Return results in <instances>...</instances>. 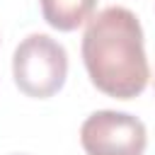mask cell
<instances>
[{
    "instance_id": "6da1fadb",
    "label": "cell",
    "mask_w": 155,
    "mask_h": 155,
    "mask_svg": "<svg viewBox=\"0 0 155 155\" xmlns=\"http://www.w3.org/2000/svg\"><path fill=\"white\" fill-rule=\"evenodd\" d=\"M82 63L99 92L114 99L138 97L150 78L138 17L119 5L92 17L82 36Z\"/></svg>"
},
{
    "instance_id": "7a4b0ae2",
    "label": "cell",
    "mask_w": 155,
    "mask_h": 155,
    "mask_svg": "<svg viewBox=\"0 0 155 155\" xmlns=\"http://www.w3.org/2000/svg\"><path fill=\"white\" fill-rule=\"evenodd\" d=\"M12 75L15 85L27 97L34 99L53 97L65 85L68 53L56 39L46 34H29L15 48Z\"/></svg>"
},
{
    "instance_id": "3957f363",
    "label": "cell",
    "mask_w": 155,
    "mask_h": 155,
    "mask_svg": "<svg viewBox=\"0 0 155 155\" xmlns=\"http://www.w3.org/2000/svg\"><path fill=\"white\" fill-rule=\"evenodd\" d=\"M80 143L87 155H143L148 131L133 114L102 109L82 121Z\"/></svg>"
},
{
    "instance_id": "277c9868",
    "label": "cell",
    "mask_w": 155,
    "mask_h": 155,
    "mask_svg": "<svg viewBox=\"0 0 155 155\" xmlns=\"http://www.w3.org/2000/svg\"><path fill=\"white\" fill-rule=\"evenodd\" d=\"M97 0H41V15L46 24L58 31H73L92 19Z\"/></svg>"
}]
</instances>
